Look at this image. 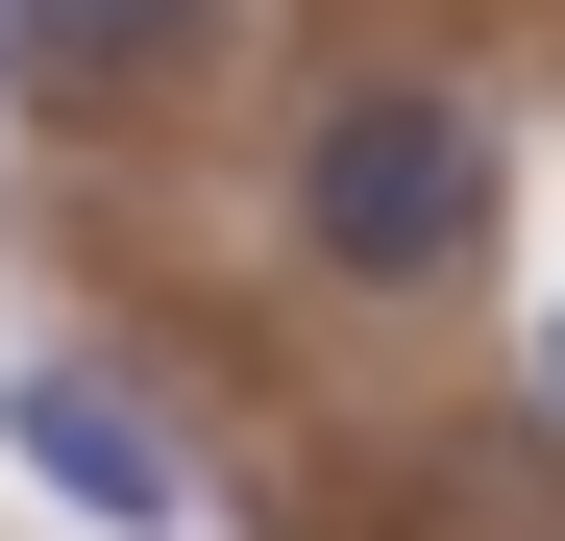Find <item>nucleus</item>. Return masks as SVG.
<instances>
[{"label":"nucleus","instance_id":"f257e3e1","mask_svg":"<svg viewBox=\"0 0 565 541\" xmlns=\"http://www.w3.org/2000/svg\"><path fill=\"white\" fill-rule=\"evenodd\" d=\"M296 246L344 270V296H443V270L492 246V124H467L443 74L320 99V148H296Z\"/></svg>","mask_w":565,"mask_h":541},{"label":"nucleus","instance_id":"f03ea898","mask_svg":"<svg viewBox=\"0 0 565 541\" xmlns=\"http://www.w3.org/2000/svg\"><path fill=\"white\" fill-rule=\"evenodd\" d=\"M0 443H25L99 541H172V517H198V468H172V418H148L124 370H50V344H25V370H0Z\"/></svg>","mask_w":565,"mask_h":541},{"label":"nucleus","instance_id":"7ed1b4c3","mask_svg":"<svg viewBox=\"0 0 565 541\" xmlns=\"http://www.w3.org/2000/svg\"><path fill=\"white\" fill-rule=\"evenodd\" d=\"M50 74H148V50H198V0H0Z\"/></svg>","mask_w":565,"mask_h":541},{"label":"nucleus","instance_id":"20e7f679","mask_svg":"<svg viewBox=\"0 0 565 541\" xmlns=\"http://www.w3.org/2000/svg\"><path fill=\"white\" fill-rule=\"evenodd\" d=\"M541 394H565V344H541Z\"/></svg>","mask_w":565,"mask_h":541}]
</instances>
